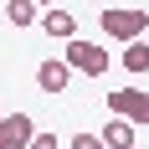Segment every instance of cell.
<instances>
[{
  "label": "cell",
  "instance_id": "ba28073f",
  "mask_svg": "<svg viewBox=\"0 0 149 149\" xmlns=\"http://www.w3.org/2000/svg\"><path fill=\"white\" fill-rule=\"evenodd\" d=\"M5 15H10V26L21 31V26H36V21H41V5H36V0H5Z\"/></svg>",
  "mask_w": 149,
  "mask_h": 149
},
{
  "label": "cell",
  "instance_id": "7a4b0ae2",
  "mask_svg": "<svg viewBox=\"0 0 149 149\" xmlns=\"http://www.w3.org/2000/svg\"><path fill=\"white\" fill-rule=\"evenodd\" d=\"M67 67H72V72H88V77H103L108 72V52H98V46L93 41H67Z\"/></svg>",
  "mask_w": 149,
  "mask_h": 149
},
{
  "label": "cell",
  "instance_id": "7c38bea8",
  "mask_svg": "<svg viewBox=\"0 0 149 149\" xmlns=\"http://www.w3.org/2000/svg\"><path fill=\"white\" fill-rule=\"evenodd\" d=\"M36 5H57V0H36Z\"/></svg>",
  "mask_w": 149,
  "mask_h": 149
},
{
  "label": "cell",
  "instance_id": "30bf717a",
  "mask_svg": "<svg viewBox=\"0 0 149 149\" xmlns=\"http://www.w3.org/2000/svg\"><path fill=\"white\" fill-rule=\"evenodd\" d=\"M72 149H108L103 134H72Z\"/></svg>",
  "mask_w": 149,
  "mask_h": 149
},
{
  "label": "cell",
  "instance_id": "277c9868",
  "mask_svg": "<svg viewBox=\"0 0 149 149\" xmlns=\"http://www.w3.org/2000/svg\"><path fill=\"white\" fill-rule=\"evenodd\" d=\"M31 139H36L31 113H5V118H0V149H26Z\"/></svg>",
  "mask_w": 149,
  "mask_h": 149
},
{
  "label": "cell",
  "instance_id": "5b68a950",
  "mask_svg": "<svg viewBox=\"0 0 149 149\" xmlns=\"http://www.w3.org/2000/svg\"><path fill=\"white\" fill-rule=\"evenodd\" d=\"M67 82H72V67H67V62H41V67H36V88L41 93H52V98H57V93H67Z\"/></svg>",
  "mask_w": 149,
  "mask_h": 149
},
{
  "label": "cell",
  "instance_id": "3957f363",
  "mask_svg": "<svg viewBox=\"0 0 149 149\" xmlns=\"http://www.w3.org/2000/svg\"><path fill=\"white\" fill-rule=\"evenodd\" d=\"M108 108H113L118 118H129V123H149V93H139V88L108 93Z\"/></svg>",
  "mask_w": 149,
  "mask_h": 149
},
{
  "label": "cell",
  "instance_id": "6da1fadb",
  "mask_svg": "<svg viewBox=\"0 0 149 149\" xmlns=\"http://www.w3.org/2000/svg\"><path fill=\"white\" fill-rule=\"evenodd\" d=\"M149 26V10H103V31L113 41H139Z\"/></svg>",
  "mask_w": 149,
  "mask_h": 149
},
{
  "label": "cell",
  "instance_id": "9c48e42d",
  "mask_svg": "<svg viewBox=\"0 0 149 149\" xmlns=\"http://www.w3.org/2000/svg\"><path fill=\"white\" fill-rule=\"evenodd\" d=\"M123 67H129L134 77H139V72H149V41H144V36L123 46Z\"/></svg>",
  "mask_w": 149,
  "mask_h": 149
},
{
  "label": "cell",
  "instance_id": "8992f818",
  "mask_svg": "<svg viewBox=\"0 0 149 149\" xmlns=\"http://www.w3.org/2000/svg\"><path fill=\"white\" fill-rule=\"evenodd\" d=\"M98 134H103V144H108V149H134L139 123H129V118H118V113H113V118H108L103 129H98Z\"/></svg>",
  "mask_w": 149,
  "mask_h": 149
},
{
  "label": "cell",
  "instance_id": "52a82bcc",
  "mask_svg": "<svg viewBox=\"0 0 149 149\" xmlns=\"http://www.w3.org/2000/svg\"><path fill=\"white\" fill-rule=\"evenodd\" d=\"M36 26H41L52 41H57V36H62V41H72V36H77V21H72V10H41V21H36Z\"/></svg>",
  "mask_w": 149,
  "mask_h": 149
},
{
  "label": "cell",
  "instance_id": "8fae6325",
  "mask_svg": "<svg viewBox=\"0 0 149 149\" xmlns=\"http://www.w3.org/2000/svg\"><path fill=\"white\" fill-rule=\"evenodd\" d=\"M26 149H57V139H52V134H36V139H31Z\"/></svg>",
  "mask_w": 149,
  "mask_h": 149
}]
</instances>
